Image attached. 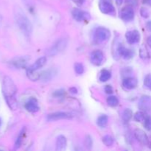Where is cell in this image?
I'll return each instance as SVG.
<instances>
[{"instance_id":"obj_1","label":"cell","mask_w":151,"mask_h":151,"mask_svg":"<svg viewBox=\"0 0 151 151\" xmlns=\"http://www.w3.org/2000/svg\"><path fill=\"white\" fill-rule=\"evenodd\" d=\"M1 90L4 100L11 110L15 111L18 108V102L16 99L17 88L13 80L8 76L3 78L1 84Z\"/></svg>"},{"instance_id":"obj_2","label":"cell","mask_w":151,"mask_h":151,"mask_svg":"<svg viewBox=\"0 0 151 151\" xmlns=\"http://www.w3.org/2000/svg\"><path fill=\"white\" fill-rule=\"evenodd\" d=\"M15 18H16V24H17L19 29L22 30V32L25 35L29 36L32 33V25L29 19L25 16L24 13L19 11L16 13Z\"/></svg>"},{"instance_id":"obj_3","label":"cell","mask_w":151,"mask_h":151,"mask_svg":"<svg viewBox=\"0 0 151 151\" xmlns=\"http://www.w3.org/2000/svg\"><path fill=\"white\" fill-rule=\"evenodd\" d=\"M111 37V32L104 27H98L94 29L93 41L96 44H100L109 41Z\"/></svg>"},{"instance_id":"obj_4","label":"cell","mask_w":151,"mask_h":151,"mask_svg":"<svg viewBox=\"0 0 151 151\" xmlns=\"http://www.w3.org/2000/svg\"><path fill=\"white\" fill-rule=\"evenodd\" d=\"M68 41L66 38H60L58 39L49 50L48 54L50 56H54L59 53L62 52L66 48Z\"/></svg>"},{"instance_id":"obj_5","label":"cell","mask_w":151,"mask_h":151,"mask_svg":"<svg viewBox=\"0 0 151 151\" xmlns=\"http://www.w3.org/2000/svg\"><path fill=\"white\" fill-rule=\"evenodd\" d=\"M99 8L103 13L110 16H115L116 10L115 7L111 2L110 0H100L99 2Z\"/></svg>"},{"instance_id":"obj_6","label":"cell","mask_w":151,"mask_h":151,"mask_svg":"<svg viewBox=\"0 0 151 151\" xmlns=\"http://www.w3.org/2000/svg\"><path fill=\"white\" fill-rule=\"evenodd\" d=\"M134 16H135L134 10L131 6H125V7H122L119 11V16L122 19V20L125 21V22H129L133 21L134 19Z\"/></svg>"},{"instance_id":"obj_7","label":"cell","mask_w":151,"mask_h":151,"mask_svg":"<svg viewBox=\"0 0 151 151\" xmlns=\"http://www.w3.org/2000/svg\"><path fill=\"white\" fill-rule=\"evenodd\" d=\"M72 17L77 22H88L91 19V16L89 13L84 10H80L78 8H74L72 10Z\"/></svg>"},{"instance_id":"obj_8","label":"cell","mask_w":151,"mask_h":151,"mask_svg":"<svg viewBox=\"0 0 151 151\" xmlns=\"http://www.w3.org/2000/svg\"><path fill=\"white\" fill-rule=\"evenodd\" d=\"M72 117L73 116L70 113L64 111H58L47 115V119L49 122H52V121H57L60 120V119H72Z\"/></svg>"},{"instance_id":"obj_9","label":"cell","mask_w":151,"mask_h":151,"mask_svg":"<svg viewBox=\"0 0 151 151\" xmlns=\"http://www.w3.org/2000/svg\"><path fill=\"white\" fill-rule=\"evenodd\" d=\"M29 60V58H28L27 56H18L12 59L10 63L13 67L16 69H22L26 67Z\"/></svg>"},{"instance_id":"obj_10","label":"cell","mask_w":151,"mask_h":151,"mask_svg":"<svg viewBox=\"0 0 151 151\" xmlns=\"http://www.w3.org/2000/svg\"><path fill=\"white\" fill-rule=\"evenodd\" d=\"M104 54L101 50H94L91 53L90 55V61L94 66H99L103 64L104 61Z\"/></svg>"},{"instance_id":"obj_11","label":"cell","mask_w":151,"mask_h":151,"mask_svg":"<svg viewBox=\"0 0 151 151\" xmlns=\"http://www.w3.org/2000/svg\"><path fill=\"white\" fill-rule=\"evenodd\" d=\"M138 107L140 111L147 112L151 110V97L148 95L142 96L138 103Z\"/></svg>"},{"instance_id":"obj_12","label":"cell","mask_w":151,"mask_h":151,"mask_svg":"<svg viewBox=\"0 0 151 151\" xmlns=\"http://www.w3.org/2000/svg\"><path fill=\"white\" fill-rule=\"evenodd\" d=\"M125 38L129 44H136L139 42L141 36L139 31L134 29V30L128 31L125 34Z\"/></svg>"},{"instance_id":"obj_13","label":"cell","mask_w":151,"mask_h":151,"mask_svg":"<svg viewBox=\"0 0 151 151\" xmlns=\"http://www.w3.org/2000/svg\"><path fill=\"white\" fill-rule=\"evenodd\" d=\"M24 108L29 113H35V112H38L40 109L38 100L35 97L29 98L25 103Z\"/></svg>"},{"instance_id":"obj_14","label":"cell","mask_w":151,"mask_h":151,"mask_svg":"<svg viewBox=\"0 0 151 151\" xmlns=\"http://www.w3.org/2000/svg\"><path fill=\"white\" fill-rule=\"evenodd\" d=\"M117 52L119 55L123 58L125 60H130V59L133 58L134 54H135L132 50H130L122 45H119L117 47Z\"/></svg>"},{"instance_id":"obj_15","label":"cell","mask_w":151,"mask_h":151,"mask_svg":"<svg viewBox=\"0 0 151 151\" xmlns=\"http://www.w3.org/2000/svg\"><path fill=\"white\" fill-rule=\"evenodd\" d=\"M134 136H135V138L137 139V141L139 143H141L142 145H146L148 144V137H147L146 133L144 131H142V130L136 129L134 131Z\"/></svg>"},{"instance_id":"obj_16","label":"cell","mask_w":151,"mask_h":151,"mask_svg":"<svg viewBox=\"0 0 151 151\" xmlns=\"http://www.w3.org/2000/svg\"><path fill=\"white\" fill-rule=\"evenodd\" d=\"M138 81L136 78L131 77H127L122 81V86L127 90H132L137 86Z\"/></svg>"},{"instance_id":"obj_17","label":"cell","mask_w":151,"mask_h":151,"mask_svg":"<svg viewBox=\"0 0 151 151\" xmlns=\"http://www.w3.org/2000/svg\"><path fill=\"white\" fill-rule=\"evenodd\" d=\"M47 61V59L46 57H41L38 59H37L35 61V63H32L30 66L27 68V70L33 71V72H38V69H41L44 65L46 64Z\"/></svg>"},{"instance_id":"obj_18","label":"cell","mask_w":151,"mask_h":151,"mask_svg":"<svg viewBox=\"0 0 151 151\" xmlns=\"http://www.w3.org/2000/svg\"><path fill=\"white\" fill-rule=\"evenodd\" d=\"M66 145H67V140L66 137L63 135L58 136L56 140V150L58 151L65 150Z\"/></svg>"},{"instance_id":"obj_19","label":"cell","mask_w":151,"mask_h":151,"mask_svg":"<svg viewBox=\"0 0 151 151\" xmlns=\"http://www.w3.org/2000/svg\"><path fill=\"white\" fill-rule=\"evenodd\" d=\"M111 78V73L110 71H109L108 69H102L100 74V78H99L100 82H106V81H109Z\"/></svg>"},{"instance_id":"obj_20","label":"cell","mask_w":151,"mask_h":151,"mask_svg":"<svg viewBox=\"0 0 151 151\" xmlns=\"http://www.w3.org/2000/svg\"><path fill=\"white\" fill-rule=\"evenodd\" d=\"M25 132H26V128H23L21 131L19 132V136H18L17 139L16 140V142H15V148L18 149L21 147L22 144V142L24 140V137L25 135Z\"/></svg>"},{"instance_id":"obj_21","label":"cell","mask_w":151,"mask_h":151,"mask_svg":"<svg viewBox=\"0 0 151 151\" xmlns=\"http://www.w3.org/2000/svg\"><path fill=\"white\" fill-rule=\"evenodd\" d=\"M55 74V73L54 72V70L49 69V70L45 71V72L40 74V79H42L44 81H49V80H50L52 78Z\"/></svg>"},{"instance_id":"obj_22","label":"cell","mask_w":151,"mask_h":151,"mask_svg":"<svg viewBox=\"0 0 151 151\" xmlns=\"http://www.w3.org/2000/svg\"><path fill=\"white\" fill-rule=\"evenodd\" d=\"M108 122H109V118H108V116L106 115H101L98 117L97 120V125L100 128H105V127L107 125Z\"/></svg>"},{"instance_id":"obj_23","label":"cell","mask_w":151,"mask_h":151,"mask_svg":"<svg viewBox=\"0 0 151 151\" xmlns=\"http://www.w3.org/2000/svg\"><path fill=\"white\" fill-rule=\"evenodd\" d=\"M107 103L111 107H116L119 105V100L116 96L111 95L107 98Z\"/></svg>"},{"instance_id":"obj_24","label":"cell","mask_w":151,"mask_h":151,"mask_svg":"<svg viewBox=\"0 0 151 151\" xmlns=\"http://www.w3.org/2000/svg\"><path fill=\"white\" fill-rule=\"evenodd\" d=\"M133 116V111L131 109H126L124 110L123 113H122V119H123L124 122H128L131 119Z\"/></svg>"},{"instance_id":"obj_25","label":"cell","mask_w":151,"mask_h":151,"mask_svg":"<svg viewBox=\"0 0 151 151\" xmlns=\"http://www.w3.org/2000/svg\"><path fill=\"white\" fill-rule=\"evenodd\" d=\"M27 75L28 78L32 81H36L40 79V73H38V72H33L27 69Z\"/></svg>"},{"instance_id":"obj_26","label":"cell","mask_w":151,"mask_h":151,"mask_svg":"<svg viewBox=\"0 0 151 151\" xmlns=\"http://www.w3.org/2000/svg\"><path fill=\"white\" fill-rule=\"evenodd\" d=\"M147 116V115L146 114V112L140 111L137 112V113L135 114V115H134V120H135L136 122H144V120L145 119L146 116Z\"/></svg>"},{"instance_id":"obj_27","label":"cell","mask_w":151,"mask_h":151,"mask_svg":"<svg viewBox=\"0 0 151 151\" xmlns=\"http://www.w3.org/2000/svg\"><path fill=\"white\" fill-rule=\"evenodd\" d=\"M102 141H103V143L106 146H108V147H110V146H112L114 145V140L113 137L110 135H106L103 137L102 139Z\"/></svg>"},{"instance_id":"obj_28","label":"cell","mask_w":151,"mask_h":151,"mask_svg":"<svg viewBox=\"0 0 151 151\" xmlns=\"http://www.w3.org/2000/svg\"><path fill=\"white\" fill-rule=\"evenodd\" d=\"M75 71L78 75H82L84 72V66L81 63H76L75 64Z\"/></svg>"},{"instance_id":"obj_29","label":"cell","mask_w":151,"mask_h":151,"mask_svg":"<svg viewBox=\"0 0 151 151\" xmlns=\"http://www.w3.org/2000/svg\"><path fill=\"white\" fill-rule=\"evenodd\" d=\"M144 85L146 88L151 90V74L145 76L144 79Z\"/></svg>"},{"instance_id":"obj_30","label":"cell","mask_w":151,"mask_h":151,"mask_svg":"<svg viewBox=\"0 0 151 151\" xmlns=\"http://www.w3.org/2000/svg\"><path fill=\"white\" fill-rule=\"evenodd\" d=\"M144 127L147 131H151V116H147L144 120Z\"/></svg>"},{"instance_id":"obj_31","label":"cell","mask_w":151,"mask_h":151,"mask_svg":"<svg viewBox=\"0 0 151 151\" xmlns=\"http://www.w3.org/2000/svg\"><path fill=\"white\" fill-rule=\"evenodd\" d=\"M139 53H140V58H149L148 52H147V50H146L145 47L140 49Z\"/></svg>"},{"instance_id":"obj_32","label":"cell","mask_w":151,"mask_h":151,"mask_svg":"<svg viewBox=\"0 0 151 151\" xmlns=\"http://www.w3.org/2000/svg\"><path fill=\"white\" fill-rule=\"evenodd\" d=\"M65 94V91L63 89L56 90L53 92V96L55 97H62Z\"/></svg>"},{"instance_id":"obj_33","label":"cell","mask_w":151,"mask_h":151,"mask_svg":"<svg viewBox=\"0 0 151 151\" xmlns=\"http://www.w3.org/2000/svg\"><path fill=\"white\" fill-rule=\"evenodd\" d=\"M140 14H141V16H142L143 18H148L150 13H149V11L147 10V9L142 7V8H141V10H140Z\"/></svg>"},{"instance_id":"obj_34","label":"cell","mask_w":151,"mask_h":151,"mask_svg":"<svg viewBox=\"0 0 151 151\" xmlns=\"http://www.w3.org/2000/svg\"><path fill=\"white\" fill-rule=\"evenodd\" d=\"M125 3L127 5L131 6V7H137L138 4V0H125Z\"/></svg>"},{"instance_id":"obj_35","label":"cell","mask_w":151,"mask_h":151,"mask_svg":"<svg viewBox=\"0 0 151 151\" xmlns=\"http://www.w3.org/2000/svg\"><path fill=\"white\" fill-rule=\"evenodd\" d=\"M86 145L88 148H91V147L92 146V139L89 136H87L86 139Z\"/></svg>"},{"instance_id":"obj_36","label":"cell","mask_w":151,"mask_h":151,"mask_svg":"<svg viewBox=\"0 0 151 151\" xmlns=\"http://www.w3.org/2000/svg\"><path fill=\"white\" fill-rule=\"evenodd\" d=\"M104 90H105V91H106V94H111L114 91L113 88H112V86L111 85L106 86L104 88Z\"/></svg>"},{"instance_id":"obj_37","label":"cell","mask_w":151,"mask_h":151,"mask_svg":"<svg viewBox=\"0 0 151 151\" xmlns=\"http://www.w3.org/2000/svg\"><path fill=\"white\" fill-rule=\"evenodd\" d=\"M75 4H77L78 5H82L83 4V3L85 2V0H72Z\"/></svg>"},{"instance_id":"obj_38","label":"cell","mask_w":151,"mask_h":151,"mask_svg":"<svg viewBox=\"0 0 151 151\" xmlns=\"http://www.w3.org/2000/svg\"><path fill=\"white\" fill-rule=\"evenodd\" d=\"M146 28H147V30L151 32V20L148 21V22L146 23Z\"/></svg>"},{"instance_id":"obj_39","label":"cell","mask_w":151,"mask_h":151,"mask_svg":"<svg viewBox=\"0 0 151 151\" xmlns=\"http://www.w3.org/2000/svg\"><path fill=\"white\" fill-rule=\"evenodd\" d=\"M69 91H70L71 93H72V94H77V93H78V90H77V88H75V87H72V88H69Z\"/></svg>"},{"instance_id":"obj_40","label":"cell","mask_w":151,"mask_h":151,"mask_svg":"<svg viewBox=\"0 0 151 151\" xmlns=\"http://www.w3.org/2000/svg\"><path fill=\"white\" fill-rule=\"evenodd\" d=\"M142 3L148 6H151V0H142Z\"/></svg>"},{"instance_id":"obj_41","label":"cell","mask_w":151,"mask_h":151,"mask_svg":"<svg viewBox=\"0 0 151 151\" xmlns=\"http://www.w3.org/2000/svg\"><path fill=\"white\" fill-rule=\"evenodd\" d=\"M147 45L151 48V35L149 36L147 39Z\"/></svg>"},{"instance_id":"obj_42","label":"cell","mask_w":151,"mask_h":151,"mask_svg":"<svg viewBox=\"0 0 151 151\" xmlns=\"http://www.w3.org/2000/svg\"><path fill=\"white\" fill-rule=\"evenodd\" d=\"M122 1H123V0H116V2L118 5H120L122 3Z\"/></svg>"},{"instance_id":"obj_43","label":"cell","mask_w":151,"mask_h":151,"mask_svg":"<svg viewBox=\"0 0 151 151\" xmlns=\"http://www.w3.org/2000/svg\"><path fill=\"white\" fill-rule=\"evenodd\" d=\"M1 118H0V126H1Z\"/></svg>"}]
</instances>
